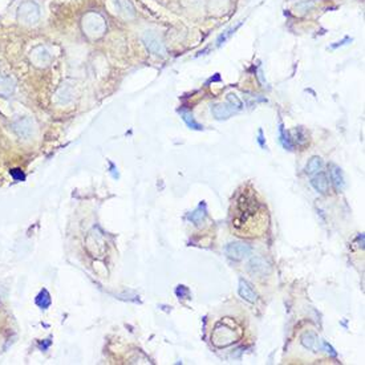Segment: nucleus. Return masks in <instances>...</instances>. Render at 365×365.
<instances>
[{
  "label": "nucleus",
  "instance_id": "obj_1",
  "mask_svg": "<svg viewBox=\"0 0 365 365\" xmlns=\"http://www.w3.org/2000/svg\"><path fill=\"white\" fill-rule=\"evenodd\" d=\"M265 215L264 207L258 202L256 195L252 191H246L238 198L237 217L232 219V224L239 232L238 235H244V232H254L256 223L267 227Z\"/></svg>",
  "mask_w": 365,
  "mask_h": 365
},
{
  "label": "nucleus",
  "instance_id": "obj_2",
  "mask_svg": "<svg viewBox=\"0 0 365 365\" xmlns=\"http://www.w3.org/2000/svg\"><path fill=\"white\" fill-rule=\"evenodd\" d=\"M243 336L242 328L238 325L232 319L227 318L215 325L211 333V342L217 348H226L238 343Z\"/></svg>",
  "mask_w": 365,
  "mask_h": 365
},
{
  "label": "nucleus",
  "instance_id": "obj_3",
  "mask_svg": "<svg viewBox=\"0 0 365 365\" xmlns=\"http://www.w3.org/2000/svg\"><path fill=\"white\" fill-rule=\"evenodd\" d=\"M16 16L24 25H33L40 20V7L32 0H25L19 5Z\"/></svg>",
  "mask_w": 365,
  "mask_h": 365
},
{
  "label": "nucleus",
  "instance_id": "obj_4",
  "mask_svg": "<svg viewBox=\"0 0 365 365\" xmlns=\"http://www.w3.org/2000/svg\"><path fill=\"white\" fill-rule=\"evenodd\" d=\"M82 28L85 31L86 35H89L92 38H97L101 36L106 29V23H105L104 18L99 14L90 12L85 15L82 19Z\"/></svg>",
  "mask_w": 365,
  "mask_h": 365
},
{
  "label": "nucleus",
  "instance_id": "obj_5",
  "mask_svg": "<svg viewBox=\"0 0 365 365\" xmlns=\"http://www.w3.org/2000/svg\"><path fill=\"white\" fill-rule=\"evenodd\" d=\"M251 247L243 242L228 243L227 246L224 247V254L227 255V258L232 259V261H243L244 258L251 255Z\"/></svg>",
  "mask_w": 365,
  "mask_h": 365
},
{
  "label": "nucleus",
  "instance_id": "obj_6",
  "mask_svg": "<svg viewBox=\"0 0 365 365\" xmlns=\"http://www.w3.org/2000/svg\"><path fill=\"white\" fill-rule=\"evenodd\" d=\"M12 128H14V132L20 138L28 140V138L32 137L33 133H35V122L29 117H23V119L16 120L14 125H12Z\"/></svg>",
  "mask_w": 365,
  "mask_h": 365
},
{
  "label": "nucleus",
  "instance_id": "obj_7",
  "mask_svg": "<svg viewBox=\"0 0 365 365\" xmlns=\"http://www.w3.org/2000/svg\"><path fill=\"white\" fill-rule=\"evenodd\" d=\"M142 39L143 43L146 45L147 51H150V52L157 55V56H165V45H163V43L158 39V36H157L156 33L150 32V31H146V32L143 33Z\"/></svg>",
  "mask_w": 365,
  "mask_h": 365
},
{
  "label": "nucleus",
  "instance_id": "obj_8",
  "mask_svg": "<svg viewBox=\"0 0 365 365\" xmlns=\"http://www.w3.org/2000/svg\"><path fill=\"white\" fill-rule=\"evenodd\" d=\"M247 270H248V272H250L251 275L265 276L270 274L271 267L270 264H268V262H265V259L256 256V258H252L251 261L248 262Z\"/></svg>",
  "mask_w": 365,
  "mask_h": 365
},
{
  "label": "nucleus",
  "instance_id": "obj_9",
  "mask_svg": "<svg viewBox=\"0 0 365 365\" xmlns=\"http://www.w3.org/2000/svg\"><path fill=\"white\" fill-rule=\"evenodd\" d=\"M29 57H31V61L36 66H47L51 62V59H52L47 48L41 47V45L33 48Z\"/></svg>",
  "mask_w": 365,
  "mask_h": 365
},
{
  "label": "nucleus",
  "instance_id": "obj_10",
  "mask_svg": "<svg viewBox=\"0 0 365 365\" xmlns=\"http://www.w3.org/2000/svg\"><path fill=\"white\" fill-rule=\"evenodd\" d=\"M238 292L241 295V298L244 299L248 303H255L256 299H258V295L252 288V285L246 282L244 279L239 280V288H238Z\"/></svg>",
  "mask_w": 365,
  "mask_h": 365
},
{
  "label": "nucleus",
  "instance_id": "obj_11",
  "mask_svg": "<svg viewBox=\"0 0 365 365\" xmlns=\"http://www.w3.org/2000/svg\"><path fill=\"white\" fill-rule=\"evenodd\" d=\"M237 110L239 109L235 108L231 102H227V104H218L213 108V114L215 116V119L226 120L228 119L234 112H237Z\"/></svg>",
  "mask_w": 365,
  "mask_h": 365
},
{
  "label": "nucleus",
  "instance_id": "obj_12",
  "mask_svg": "<svg viewBox=\"0 0 365 365\" xmlns=\"http://www.w3.org/2000/svg\"><path fill=\"white\" fill-rule=\"evenodd\" d=\"M15 86L16 85L12 77L0 73V96L1 97H10L15 92Z\"/></svg>",
  "mask_w": 365,
  "mask_h": 365
},
{
  "label": "nucleus",
  "instance_id": "obj_13",
  "mask_svg": "<svg viewBox=\"0 0 365 365\" xmlns=\"http://www.w3.org/2000/svg\"><path fill=\"white\" fill-rule=\"evenodd\" d=\"M311 185L313 186V189L322 193V194H327L329 190V182H328L327 176L324 173H319L318 176H315L311 181Z\"/></svg>",
  "mask_w": 365,
  "mask_h": 365
},
{
  "label": "nucleus",
  "instance_id": "obj_14",
  "mask_svg": "<svg viewBox=\"0 0 365 365\" xmlns=\"http://www.w3.org/2000/svg\"><path fill=\"white\" fill-rule=\"evenodd\" d=\"M329 169H331L329 173H331L332 182H333L335 187L340 191V190H343V187H344V177H343L342 169L336 165H331Z\"/></svg>",
  "mask_w": 365,
  "mask_h": 365
},
{
  "label": "nucleus",
  "instance_id": "obj_15",
  "mask_svg": "<svg viewBox=\"0 0 365 365\" xmlns=\"http://www.w3.org/2000/svg\"><path fill=\"white\" fill-rule=\"evenodd\" d=\"M116 4H117L120 14H122L126 18H133L134 16V8H133L128 0H116Z\"/></svg>",
  "mask_w": 365,
  "mask_h": 365
},
{
  "label": "nucleus",
  "instance_id": "obj_16",
  "mask_svg": "<svg viewBox=\"0 0 365 365\" xmlns=\"http://www.w3.org/2000/svg\"><path fill=\"white\" fill-rule=\"evenodd\" d=\"M322 160H320L319 157H313V158L309 160L308 163H307L305 171H307V174H309V176H313V174H316V173H319V171L322 170Z\"/></svg>",
  "mask_w": 365,
  "mask_h": 365
},
{
  "label": "nucleus",
  "instance_id": "obj_17",
  "mask_svg": "<svg viewBox=\"0 0 365 365\" xmlns=\"http://www.w3.org/2000/svg\"><path fill=\"white\" fill-rule=\"evenodd\" d=\"M204 217H206V210H202V204H199V207L195 211H193L191 214H189V217L187 218L195 224H201V223L204 221Z\"/></svg>",
  "mask_w": 365,
  "mask_h": 365
},
{
  "label": "nucleus",
  "instance_id": "obj_18",
  "mask_svg": "<svg viewBox=\"0 0 365 365\" xmlns=\"http://www.w3.org/2000/svg\"><path fill=\"white\" fill-rule=\"evenodd\" d=\"M316 343H318V337L313 335L312 332H307L302 336V344L308 349H315L316 348Z\"/></svg>",
  "mask_w": 365,
  "mask_h": 365
},
{
  "label": "nucleus",
  "instance_id": "obj_19",
  "mask_svg": "<svg viewBox=\"0 0 365 365\" xmlns=\"http://www.w3.org/2000/svg\"><path fill=\"white\" fill-rule=\"evenodd\" d=\"M36 304H38L40 308H48L49 305H51V296L48 294L47 289H43L40 294L38 295V298H36Z\"/></svg>",
  "mask_w": 365,
  "mask_h": 365
},
{
  "label": "nucleus",
  "instance_id": "obj_20",
  "mask_svg": "<svg viewBox=\"0 0 365 365\" xmlns=\"http://www.w3.org/2000/svg\"><path fill=\"white\" fill-rule=\"evenodd\" d=\"M181 114H182V119H183V121H185L186 125H187L189 128L197 129V130H201V129H202V126H201V125H199V123L194 120L193 114L187 113V112H182Z\"/></svg>",
  "mask_w": 365,
  "mask_h": 365
},
{
  "label": "nucleus",
  "instance_id": "obj_21",
  "mask_svg": "<svg viewBox=\"0 0 365 365\" xmlns=\"http://www.w3.org/2000/svg\"><path fill=\"white\" fill-rule=\"evenodd\" d=\"M279 137H280V142H282V145L285 147V149H292L294 147V145H292V142H291V140H289L288 137V134H285L284 132V129H283V126L280 125V128H279Z\"/></svg>",
  "mask_w": 365,
  "mask_h": 365
},
{
  "label": "nucleus",
  "instance_id": "obj_22",
  "mask_svg": "<svg viewBox=\"0 0 365 365\" xmlns=\"http://www.w3.org/2000/svg\"><path fill=\"white\" fill-rule=\"evenodd\" d=\"M10 173H11V176H12V178H14L15 181H24V178H25L24 173L20 170V169H12Z\"/></svg>",
  "mask_w": 365,
  "mask_h": 365
},
{
  "label": "nucleus",
  "instance_id": "obj_23",
  "mask_svg": "<svg viewBox=\"0 0 365 365\" xmlns=\"http://www.w3.org/2000/svg\"><path fill=\"white\" fill-rule=\"evenodd\" d=\"M227 100H228V102H231V104L234 105L235 108H238V109H241V108H242V102H241V100L238 99L235 95H228Z\"/></svg>",
  "mask_w": 365,
  "mask_h": 365
},
{
  "label": "nucleus",
  "instance_id": "obj_24",
  "mask_svg": "<svg viewBox=\"0 0 365 365\" xmlns=\"http://www.w3.org/2000/svg\"><path fill=\"white\" fill-rule=\"evenodd\" d=\"M176 294L178 298H183L185 295L189 294V291H187V288H186L185 285H178V288L176 289Z\"/></svg>",
  "mask_w": 365,
  "mask_h": 365
},
{
  "label": "nucleus",
  "instance_id": "obj_25",
  "mask_svg": "<svg viewBox=\"0 0 365 365\" xmlns=\"http://www.w3.org/2000/svg\"><path fill=\"white\" fill-rule=\"evenodd\" d=\"M323 348L325 349V352H327V353H331L332 356H336V352L333 351V348H332V346L329 345L327 342H323Z\"/></svg>",
  "mask_w": 365,
  "mask_h": 365
}]
</instances>
